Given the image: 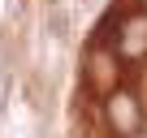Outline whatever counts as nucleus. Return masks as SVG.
I'll return each instance as SVG.
<instances>
[{"label":"nucleus","mask_w":147,"mask_h":138,"mask_svg":"<svg viewBox=\"0 0 147 138\" xmlns=\"http://www.w3.org/2000/svg\"><path fill=\"white\" fill-rule=\"evenodd\" d=\"M87 78H91V86H95V91L113 95V91H117V78H121L117 52H108V48H95V52L87 56Z\"/></svg>","instance_id":"obj_2"},{"label":"nucleus","mask_w":147,"mask_h":138,"mask_svg":"<svg viewBox=\"0 0 147 138\" xmlns=\"http://www.w3.org/2000/svg\"><path fill=\"white\" fill-rule=\"evenodd\" d=\"M104 117H108V129H113V134H121V138L138 134V125H143L138 95H134V91H125V86H117L113 95H104Z\"/></svg>","instance_id":"obj_1"},{"label":"nucleus","mask_w":147,"mask_h":138,"mask_svg":"<svg viewBox=\"0 0 147 138\" xmlns=\"http://www.w3.org/2000/svg\"><path fill=\"white\" fill-rule=\"evenodd\" d=\"M43 30H48L52 39H65V35H69V13H65V5H48V13H43Z\"/></svg>","instance_id":"obj_4"},{"label":"nucleus","mask_w":147,"mask_h":138,"mask_svg":"<svg viewBox=\"0 0 147 138\" xmlns=\"http://www.w3.org/2000/svg\"><path fill=\"white\" fill-rule=\"evenodd\" d=\"M130 138H147V134H143V129H138V134H130Z\"/></svg>","instance_id":"obj_5"},{"label":"nucleus","mask_w":147,"mask_h":138,"mask_svg":"<svg viewBox=\"0 0 147 138\" xmlns=\"http://www.w3.org/2000/svg\"><path fill=\"white\" fill-rule=\"evenodd\" d=\"M117 56L125 60H138L147 56V13H130L117 30Z\"/></svg>","instance_id":"obj_3"}]
</instances>
